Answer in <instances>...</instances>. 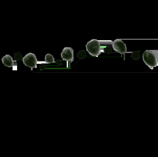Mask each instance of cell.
<instances>
[{
	"mask_svg": "<svg viewBox=\"0 0 158 157\" xmlns=\"http://www.w3.org/2000/svg\"><path fill=\"white\" fill-rule=\"evenodd\" d=\"M110 45H113V42L110 40L100 41L97 39H92L88 42L86 45V51L93 56H99L102 52H104L109 47Z\"/></svg>",
	"mask_w": 158,
	"mask_h": 157,
	"instance_id": "obj_1",
	"label": "cell"
},
{
	"mask_svg": "<svg viewBox=\"0 0 158 157\" xmlns=\"http://www.w3.org/2000/svg\"><path fill=\"white\" fill-rule=\"evenodd\" d=\"M143 60L150 69L158 66V50H146L143 54Z\"/></svg>",
	"mask_w": 158,
	"mask_h": 157,
	"instance_id": "obj_2",
	"label": "cell"
},
{
	"mask_svg": "<svg viewBox=\"0 0 158 157\" xmlns=\"http://www.w3.org/2000/svg\"><path fill=\"white\" fill-rule=\"evenodd\" d=\"M23 64L26 65V66H28L29 68H30L31 69H34V68L37 67V64L40 63V64H46V62H39L37 60L36 56L35 55V54L32 53V52H29V53L26 54L23 58Z\"/></svg>",
	"mask_w": 158,
	"mask_h": 157,
	"instance_id": "obj_3",
	"label": "cell"
},
{
	"mask_svg": "<svg viewBox=\"0 0 158 157\" xmlns=\"http://www.w3.org/2000/svg\"><path fill=\"white\" fill-rule=\"evenodd\" d=\"M61 57L62 59L66 61V62H67L66 66L69 67V63L72 62L73 61V49L70 47H65L61 52Z\"/></svg>",
	"mask_w": 158,
	"mask_h": 157,
	"instance_id": "obj_4",
	"label": "cell"
},
{
	"mask_svg": "<svg viewBox=\"0 0 158 157\" xmlns=\"http://www.w3.org/2000/svg\"><path fill=\"white\" fill-rule=\"evenodd\" d=\"M112 47L116 52H119L120 54H123L124 55V54H126L127 52L126 44L120 39H116L115 41L113 42Z\"/></svg>",
	"mask_w": 158,
	"mask_h": 157,
	"instance_id": "obj_5",
	"label": "cell"
},
{
	"mask_svg": "<svg viewBox=\"0 0 158 157\" xmlns=\"http://www.w3.org/2000/svg\"><path fill=\"white\" fill-rule=\"evenodd\" d=\"M2 63L7 67H12L13 68V70H16L17 69V65L16 63L14 62L13 58L11 55H6L5 56L2 57Z\"/></svg>",
	"mask_w": 158,
	"mask_h": 157,
	"instance_id": "obj_6",
	"label": "cell"
},
{
	"mask_svg": "<svg viewBox=\"0 0 158 157\" xmlns=\"http://www.w3.org/2000/svg\"><path fill=\"white\" fill-rule=\"evenodd\" d=\"M45 62H46V64H50V63H55L56 61L53 56L51 54L48 53L45 56Z\"/></svg>",
	"mask_w": 158,
	"mask_h": 157,
	"instance_id": "obj_7",
	"label": "cell"
},
{
	"mask_svg": "<svg viewBox=\"0 0 158 157\" xmlns=\"http://www.w3.org/2000/svg\"><path fill=\"white\" fill-rule=\"evenodd\" d=\"M15 58L16 60H19L21 58H23V57H22V55L20 53H16L15 55Z\"/></svg>",
	"mask_w": 158,
	"mask_h": 157,
	"instance_id": "obj_8",
	"label": "cell"
},
{
	"mask_svg": "<svg viewBox=\"0 0 158 157\" xmlns=\"http://www.w3.org/2000/svg\"><path fill=\"white\" fill-rule=\"evenodd\" d=\"M56 62L58 63V64H62V62H61V61H60V60H58V61H56Z\"/></svg>",
	"mask_w": 158,
	"mask_h": 157,
	"instance_id": "obj_9",
	"label": "cell"
}]
</instances>
